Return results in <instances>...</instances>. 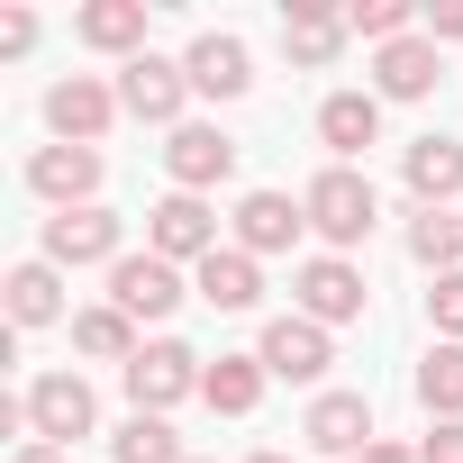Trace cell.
<instances>
[{
    "mask_svg": "<svg viewBox=\"0 0 463 463\" xmlns=\"http://www.w3.org/2000/svg\"><path fill=\"white\" fill-rule=\"evenodd\" d=\"M300 209H309V227H318L327 246H364V237H373V218H382V191H373L354 164H327V173L300 191Z\"/></svg>",
    "mask_w": 463,
    "mask_h": 463,
    "instance_id": "obj_1",
    "label": "cell"
},
{
    "mask_svg": "<svg viewBox=\"0 0 463 463\" xmlns=\"http://www.w3.org/2000/svg\"><path fill=\"white\" fill-rule=\"evenodd\" d=\"M146 255H164V264H209L218 255V218H209L200 191H173V200L146 209Z\"/></svg>",
    "mask_w": 463,
    "mask_h": 463,
    "instance_id": "obj_2",
    "label": "cell"
},
{
    "mask_svg": "<svg viewBox=\"0 0 463 463\" xmlns=\"http://www.w3.org/2000/svg\"><path fill=\"white\" fill-rule=\"evenodd\" d=\"M182 100H191V73H182L173 55H137V64H118V109H128V118H146V128H182Z\"/></svg>",
    "mask_w": 463,
    "mask_h": 463,
    "instance_id": "obj_3",
    "label": "cell"
},
{
    "mask_svg": "<svg viewBox=\"0 0 463 463\" xmlns=\"http://www.w3.org/2000/svg\"><path fill=\"white\" fill-rule=\"evenodd\" d=\"M200 382H209V373H200V354H191V345H173V336H155V345L128 364V400H137L146 418H164V409H173V400H191Z\"/></svg>",
    "mask_w": 463,
    "mask_h": 463,
    "instance_id": "obj_4",
    "label": "cell"
},
{
    "mask_svg": "<svg viewBox=\"0 0 463 463\" xmlns=\"http://www.w3.org/2000/svg\"><path fill=\"white\" fill-rule=\"evenodd\" d=\"M91 418H100V400H91L82 373L28 382V427H37V445H64V454H73V436H91Z\"/></svg>",
    "mask_w": 463,
    "mask_h": 463,
    "instance_id": "obj_5",
    "label": "cell"
},
{
    "mask_svg": "<svg viewBox=\"0 0 463 463\" xmlns=\"http://www.w3.org/2000/svg\"><path fill=\"white\" fill-rule=\"evenodd\" d=\"M118 237H128V227H118V209H55L46 218V264L64 273V264H118Z\"/></svg>",
    "mask_w": 463,
    "mask_h": 463,
    "instance_id": "obj_6",
    "label": "cell"
},
{
    "mask_svg": "<svg viewBox=\"0 0 463 463\" xmlns=\"http://www.w3.org/2000/svg\"><path fill=\"white\" fill-rule=\"evenodd\" d=\"M164 173H173V191H218L227 173H237V137L182 118V128H173V146H164Z\"/></svg>",
    "mask_w": 463,
    "mask_h": 463,
    "instance_id": "obj_7",
    "label": "cell"
},
{
    "mask_svg": "<svg viewBox=\"0 0 463 463\" xmlns=\"http://www.w3.org/2000/svg\"><path fill=\"white\" fill-rule=\"evenodd\" d=\"M109 118H118V91H109V82H91V73H73V82H55V91H46V128H55L64 146H100V137H109Z\"/></svg>",
    "mask_w": 463,
    "mask_h": 463,
    "instance_id": "obj_8",
    "label": "cell"
},
{
    "mask_svg": "<svg viewBox=\"0 0 463 463\" xmlns=\"http://www.w3.org/2000/svg\"><path fill=\"white\" fill-rule=\"evenodd\" d=\"M28 191L55 200V209H91V191H100V146H37V155H28Z\"/></svg>",
    "mask_w": 463,
    "mask_h": 463,
    "instance_id": "obj_9",
    "label": "cell"
},
{
    "mask_svg": "<svg viewBox=\"0 0 463 463\" xmlns=\"http://www.w3.org/2000/svg\"><path fill=\"white\" fill-rule=\"evenodd\" d=\"M109 309H128V318H173V309H182V273H173L164 255H118V264H109Z\"/></svg>",
    "mask_w": 463,
    "mask_h": 463,
    "instance_id": "obj_10",
    "label": "cell"
},
{
    "mask_svg": "<svg viewBox=\"0 0 463 463\" xmlns=\"http://www.w3.org/2000/svg\"><path fill=\"white\" fill-rule=\"evenodd\" d=\"M291 291H300V318H318V327H345V318H364V273H354L345 255H309Z\"/></svg>",
    "mask_w": 463,
    "mask_h": 463,
    "instance_id": "obj_11",
    "label": "cell"
},
{
    "mask_svg": "<svg viewBox=\"0 0 463 463\" xmlns=\"http://www.w3.org/2000/svg\"><path fill=\"white\" fill-rule=\"evenodd\" d=\"M255 354H264V373H273V382H318V373L336 364V354H327V327H318V318H300V309H291V318H273Z\"/></svg>",
    "mask_w": 463,
    "mask_h": 463,
    "instance_id": "obj_12",
    "label": "cell"
},
{
    "mask_svg": "<svg viewBox=\"0 0 463 463\" xmlns=\"http://www.w3.org/2000/svg\"><path fill=\"white\" fill-rule=\"evenodd\" d=\"M300 436H309L318 454H354V463L382 445V436H373V400H364V391H327V400H309V427H300Z\"/></svg>",
    "mask_w": 463,
    "mask_h": 463,
    "instance_id": "obj_13",
    "label": "cell"
},
{
    "mask_svg": "<svg viewBox=\"0 0 463 463\" xmlns=\"http://www.w3.org/2000/svg\"><path fill=\"white\" fill-rule=\"evenodd\" d=\"M300 227H309V209H300L291 191H246V200H237V246H246V255H282Z\"/></svg>",
    "mask_w": 463,
    "mask_h": 463,
    "instance_id": "obj_14",
    "label": "cell"
},
{
    "mask_svg": "<svg viewBox=\"0 0 463 463\" xmlns=\"http://www.w3.org/2000/svg\"><path fill=\"white\" fill-rule=\"evenodd\" d=\"M318 137H327L336 164H354V155L382 137V91H327V100H318Z\"/></svg>",
    "mask_w": 463,
    "mask_h": 463,
    "instance_id": "obj_15",
    "label": "cell"
},
{
    "mask_svg": "<svg viewBox=\"0 0 463 463\" xmlns=\"http://www.w3.org/2000/svg\"><path fill=\"white\" fill-rule=\"evenodd\" d=\"M182 73H191V91H209V100H237L246 82H255V64H246V37H191V55H182Z\"/></svg>",
    "mask_w": 463,
    "mask_h": 463,
    "instance_id": "obj_16",
    "label": "cell"
},
{
    "mask_svg": "<svg viewBox=\"0 0 463 463\" xmlns=\"http://www.w3.org/2000/svg\"><path fill=\"white\" fill-rule=\"evenodd\" d=\"M400 173H409L418 209H445V200H463V146H454V137H418Z\"/></svg>",
    "mask_w": 463,
    "mask_h": 463,
    "instance_id": "obj_17",
    "label": "cell"
},
{
    "mask_svg": "<svg viewBox=\"0 0 463 463\" xmlns=\"http://www.w3.org/2000/svg\"><path fill=\"white\" fill-rule=\"evenodd\" d=\"M73 37L82 46H100V55H146V0H91V10L73 19Z\"/></svg>",
    "mask_w": 463,
    "mask_h": 463,
    "instance_id": "obj_18",
    "label": "cell"
},
{
    "mask_svg": "<svg viewBox=\"0 0 463 463\" xmlns=\"http://www.w3.org/2000/svg\"><path fill=\"white\" fill-rule=\"evenodd\" d=\"M191 291H200L209 309H255V300H264V273H255V255H246V246H218V255L200 264V282H191Z\"/></svg>",
    "mask_w": 463,
    "mask_h": 463,
    "instance_id": "obj_19",
    "label": "cell"
},
{
    "mask_svg": "<svg viewBox=\"0 0 463 463\" xmlns=\"http://www.w3.org/2000/svg\"><path fill=\"white\" fill-rule=\"evenodd\" d=\"M373 82H382V100H427V91H436V46H427V37L382 46V55H373Z\"/></svg>",
    "mask_w": 463,
    "mask_h": 463,
    "instance_id": "obj_20",
    "label": "cell"
},
{
    "mask_svg": "<svg viewBox=\"0 0 463 463\" xmlns=\"http://www.w3.org/2000/svg\"><path fill=\"white\" fill-rule=\"evenodd\" d=\"M264 382H273V373H264V354H218V364H209V382H200V400H209L218 418H246V409L264 400Z\"/></svg>",
    "mask_w": 463,
    "mask_h": 463,
    "instance_id": "obj_21",
    "label": "cell"
},
{
    "mask_svg": "<svg viewBox=\"0 0 463 463\" xmlns=\"http://www.w3.org/2000/svg\"><path fill=\"white\" fill-rule=\"evenodd\" d=\"M73 345H82L91 364H118V373H128V364L146 354V345H137V318H128V309H109V300L73 318Z\"/></svg>",
    "mask_w": 463,
    "mask_h": 463,
    "instance_id": "obj_22",
    "label": "cell"
},
{
    "mask_svg": "<svg viewBox=\"0 0 463 463\" xmlns=\"http://www.w3.org/2000/svg\"><path fill=\"white\" fill-rule=\"evenodd\" d=\"M409 255H418L436 282L463 273V218H454V209H418V218H409Z\"/></svg>",
    "mask_w": 463,
    "mask_h": 463,
    "instance_id": "obj_23",
    "label": "cell"
},
{
    "mask_svg": "<svg viewBox=\"0 0 463 463\" xmlns=\"http://www.w3.org/2000/svg\"><path fill=\"white\" fill-rule=\"evenodd\" d=\"M46 318H64V282H55V264L37 255V264L10 273V327H46Z\"/></svg>",
    "mask_w": 463,
    "mask_h": 463,
    "instance_id": "obj_24",
    "label": "cell"
},
{
    "mask_svg": "<svg viewBox=\"0 0 463 463\" xmlns=\"http://www.w3.org/2000/svg\"><path fill=\"white\" fill-rule=\"evenodd\" d=\"M345 37H354V28H345V10H291V19H282V46H291V64H327Z\"/></svg>",
    "mask_w": 463,
    "mask_h": 463,
    "instance_id": "obj_25",
    "label": "cell"
},
{
    "mask_svg": "<svg viewBox=\"0 0 463 463\" xmlns=\"http://www.w3.org/2000/svg\"><path fill=\"white\" fill-rule=\"evenodd\" d=\"M418 400H427L436 418H463V345H427V364H418Z\"/></svg>",
    "mask_w": 463,
    "mask_h": 463,
    "instance_id": "obj_26",
    "label": "cell"
},
{
    "mask_svg": "<svg viewBox=\"0 0 463 463\" xmlns=\"http://www.w3.org/2000/svg\"><path fill=\"white\" fill-rule=\"evenodd\" d=\"M109 463H182V436H173L164 418H146V409H137V418L118 427V445H109Z\"/></svg>",
    "mask_w": 463,
    "mask_h": 463,
    "instance_id": "obj_27",
    "label": "cell"
},
{
    "mask_svg": "<svg viewBox=\"0 0 463 463\" xmlns=\"http://www.w3.org/2000/svg\"><path fill=\"white\" fill-rule=\"evenodd\" d=\"M345 28H354V37H373V46H400V37H409V0H354Z\"/></svg>",
    "mask_w": 463,
    "mask_h": 463,
    "instance_id": "obj_28",
    "label": "cell"
},
{
    "mask_svg": "<svg viewBox=\"0 0 463 463\" xmlns=\"http://www.w3.org/2000/svg\"><path fill=\"white\" fill-rule=\"evenodd\" d=\"M427 318L445 327V345H463V273H445V282H427Z\"/></svg>",
    "mask_w": 463,
    "mask_h": 463,
    "instance_id": "obj_29",
    "label": "cell"
},
{
    "mask_svg": "<svg viewBox=\"0 0 463 463\" xmlns=\"http://www.w3.org/2000/svg\"><path fill=\"white\" fill-rule=\"evenodd\" d=\"M418 463H463V418H436V436L418 445Z\"/></svg>",
    "mask_w": 463,
    "mask_h": 463,
    "instance_id": "obj_30",
    "label": "cell"
},
{
    "mask_svg": "<svg viewBox=\"0 0 463 463\" xmlns=\"http://www.w3.org/2000/svg\"><path fill=\"white\" fill-rule=\"evenodd\" d=\"M37 46V19L28 10H0V55H28Z\"/></svg>",
    "mask_w": 463,
    "mask_h": 463,
    "instance_id": "obj_31",
    "label": "cell"
},
{
    "mask_svg": "<svg viewBox=\"0 0 463 463\" xmlns=\"http://www.w3.org/2000/svg\"><path fill=\"white\" fill-rule=\"evenodd\" d=\"M436 37H454V46H463V0H445V10H427V46H436Z\"/></svg>",
    "mask_w": 463,
    "mask_h": 463,
    "instance_id": "obj_32",
    "label": "cell"
},
{
    "mask_svg": "<svg viewBox=\"0 0 463 463\" xmlns=\"http://www.w3.org/2000/svg\"><path fill=\"white\" fill-rule=\"evenodd\" d=\"M19 463H73L64 445H19Z\"/></svg>",
    "mask_w": 463,
    "mask_h": 463,
    "instance_id": "obj_33",
    "label": "cell"
},
{
    "mask_svg": "<svg viewBox=\"0 0 463 463\" xmlns=\"http://www.w3.org/2000/svg\"><path fill=\"white\" fill-rule=\"evenodd\" d=\"M364 463H418V454H400V445H373V454H364Z\"/></svg>",
    "mask_w": 463,
    "mask_h": 463,
    "instance_id": "obj_34",
    "label": "cell"
},
{
    "mask_svg": "<svg viewBox=\"0 0 463 463\" xmlns=\"http://www.w3.org/2000/svg\"><path fill=\"white\" fill-rule=\"evenodd\" d=\"M246 463H282V454H246Z\"/></svg>",
    "mask_w": 463,
    "mask_h": 463,
    "instance_id": "obj_35",
    "label": "cell"
}]
</instances>
